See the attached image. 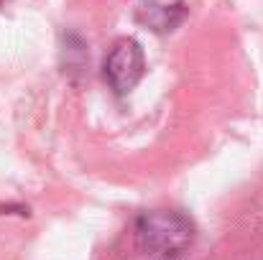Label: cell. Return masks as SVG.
Segmentation results:
<instances>
[{
  "instance_id": "6da1fadb",
  "label": "cell",
  "mask_w": 263,
  "mask_h": 260,
  "mask_svg": "<svg viewBox=\"0 0 263 260\" xmlns=\"http://www.w3.org/2000/svg\"><path fill=\"white\" fill-rule=\"evenodd\" d=\"M194 222L179 209H151L136 222V243L143 253L159 260L184 255L194 243Z\"/></svg>"
},
{
  "instance_id": "7a4b0ae2",
  "label": "cell",
  "mask_w": 263,
  "mask_h": 260,
  "mask_svg": "<svg viewBox=\"0 0 263 260\" xmlns=\"http://www.w3.org/2000/svg\"><path fill=\"white\" fill-rule=\"evenodd\" d=\"M146 56L136 38H120L105 59V79L115 94H128L143 79Z\"/></svg>"
},
{
  "instance_id": "3957f363",
  "label": "cell",
  "mask_w": 263,
  "mask_h": 260,
  "mask_svg": "<svg viewBox=\"0 0 263 260\" xmlns=\"http://www.w3.org/2000/svg\"><path fill=\"white\" fill-rule=\"evenodd\" d=\"M184 15H186V8L181 0H143L138 8V21L154 28L156 33L174 31L184 21Z\"/></svg>"
}]
</instances>
